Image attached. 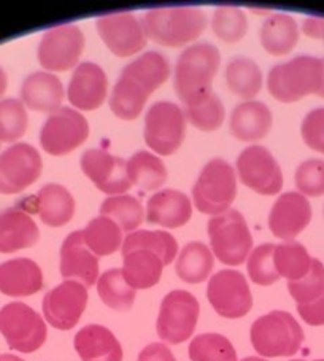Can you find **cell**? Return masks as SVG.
I'll return each instance as SVG.
<instances>
[{"instance_id":"1","label":"cell","mask_w":324,"mask_h":361,"mask_svg":"<svg viewBox=\"0 0 324 361\" xmlns=\"http://www.w3.org/2000/svg\"><path fill=\"white\" fill-rule=\"evenodd\" d=\"M169 75L170 62L158 51H148L129 62L111 91V111L120 120H135L145 109L148 97L167 82Z\"/></svg>"},{"instance_id":"2","label":"cell","mask_w":324,"mask_h":361,"mask_svg":"<svg viewBox=\"0 0 324 361\" xmlns=\"http://www.w3.org/2000/svg\"><path fill=\"white\" fill-rule=\"evenodd\" d=\"M267 90L278 102L292 104L315 94L324 99V58L301 54L270 68Z\"/></svg>"},{"instance_id":"3","label":"cell","mask_w":324,"mask_h":361,"mask_svg":"<svg viewBox=\"0 0 324 361\" xmlns=\"http://www.w3.org/2000/svg\"><path fill=\"white\" fill-rule=\"evenodd\" d=\"M220 62V51L208 42L194 43L178 56L173 72V90L185 107L210 94Z\"/></svg>"},{"instance_id":"4","label":"cell","mask_w":324,"mask_h":361,"mask_svg":"<svg viewBox=\"0 0 324 361\" xmlns=\"http://www.w3.org/2000/svg\"><path fill=\"white\" fill-rule=\"evenodd\" d=\"M207 15L196 7H166L147 11L142 26L147 39L167 48L185 47L197 40L207 27Z\"/></svg>"},{"instance_id":"5","label":"cell","mask_w":324,"mask_h":361,"mask_svg":"<svg viewBox=\"0 0 324 361\" xmlns=\"http://www.w3.org/2000/svg\"><path fill=\"white\" fill-rule=\"evenodd\" d=\"M250 339L261 357H292L304 344V329L289 312L273 310L253 323Z\"/></svg>"},{"instance_id":"6","label":"cell","mask_w":324,"mask_h":361,"mask_svg":"<svg viewBox=\"0 0 324 361\" xmlns=\"http://www.w3.org/2000/svg\"><path fill=\"white\" fill-rule=\"evenodd\" d=\"M213 257L228 266L245 263L253 250V235L239 210L211 216L207 226Z\"/></svg>"},{"instance_id":"7","label":"cell","mask_w":324,"mask_h":361,"mask_svg":"<svg viewBox=\"0 0 324 361\" xmlns=\"http://www.w3.org/2000/svg\"><path fill=\"white\" fill-rule=\"evenodd\" d=\"M237 197V173L228 161L215 158L202 167L196 185L192 186V201L205 215H220L228 212Z\"/></svg>"},{"instance_id":"8","label":"cell","mask_w":324,"mask_h":361,"mask_svg":"<svg viewBox=\"0 0 324 361\" xmlns=\"http://www.w3.org/2000/svg\"><path fill=\"white\" fill-rule=\"evenodd\" d=\"M0 333L10 348L21 353L39 350L48 338L45 320L24 302H10L0 309Z\"/></svg>"},{"instance_id":"9","label":"cell","mask_w":324,"mask_h":361,"mask_svg":"<svg viewBox=\"0 0 324 361\" xmlns=\"http://www.w3.org/2000/svg\"><path fill=\"white\" fill-rule=\"evenodd\" d=\"M201 306L194 295L185 290H173L161 302L156 331L162 342L178 345L196 331Z\"/></svg>"},{"instance_id":"10","label":"cell","mask_w":324,"mask_h":361,"mask_svg":"<svg viewBox=\"0 0 324 361\" xmlns=\"http://www.w3.org/2000/svg\"><path fill=\"white\" fill-rule=\"evenodd\" d=\"M145 143L161 157H170L185 140L186 116L177 104L161 101L153 104L145 115Z\"/></svg>"},{"instance_id":"11","label":"cell","mask_w":324,"mask_h":361,"mask_svg":"<svg viewBox=\"0 0 324 361\" xmlns=\"http://www.w3.org/2000/svg\"><path fill=\"white\" fill-rule=\"evenodd\" d=\"M89 123L78 110L61 107L46 118L40 130V145L51 157H64L88 140Z\"/></svg>"},{"instance_id":"12","label":"cell","mask_w":324,"mask_h":361,"mask_svg":"<svg viewBox=\"0 0 324 361\" xmlns=\"http://www.w3.org/2000/svg\"><path fill=\"white\" fill-rule=\"evenodd\" d=\"M85 49V35L75 24L48 29L43 34L37 58L48 72H67L78 64Z\"/></svg>"},{"instance_id":"13","label":"cell","mask_w":324,"mask_h":361,"mask_svg":"<svg viewBox=\"0 0 324 361\" xmlns=\"http://www.w3.org/2000/svg\"><path fill=\"white\" fill-rule=\"evenodd\" d=\"M207 298L211 307L224 319H242L253 307V295L245 276L234 269H223L210 279Z\"/></svg>"},{"instance_id":"14","label":"cell","mask_w":324,"mask_h":361,"mask_svg":"<svg viewBox=\"0 0 324 361\" xmlns=\"http://www.w3.org/2000/svg\"><path fill=\"white\" fill-rule=\"evenodd\" d=\"M237 173L247 188L263 196H273L283 188V173L275 157L261 145L243 150L237 158Z\"/></svg>"},{"instance_id":"15","label":"cell","mask_w":324,"mask_h":361,"mask_svg":"<svg viewBox=\"0 0 324 361\" xmlns=\"http://www.w3.org/2000/svg\"><path fill=\"white\" fill-rule=\"evenodd\" d=\"M43 163L37 148L15 143L0 153V195H18L42 176Z\"/></svg>"},{"instance_id":"16","label":"cell","mask_w":324,"mask_h":361,"mask_svg":"<svg viewBox=\"0 0 324 361\" xmlns=\"http://www.w3.org/2000/svg\"><path fill=\"white\" fill-rule=\"evenodd\" d=\"M88 288L85 285L75 280H64L43 298V315L53 328L68 331L77 326L88 306Z\"/></svg>"},{"instance_id":"17","label":"cell","mask_w":324,"mask_h":361,"mask_svg":"<svg viewBox=\"0 0 324 361\" xmlns=\"http://www.w3.org/2000/svg\"><path fill=\"white\" fill-rule=\"evenodd\" d=\"M97 34L118 58H129L147 47L142 21L132 13H111L96 20Z\"/></svg>"},{"instance_id":"18","label":"cell","mask_w":324,"mask_h":361,"mask_svg":"<svg viewBox=\"0 0 324 361\" xmlns=\"http://www.w3.org/2000/svg\"><path fill=\"white\" fill-rule=\"evenodd\" d=\"M81 171L99 190L108 196H120L132 188L124 159L102 148H91L81 154Z\"/></svg>"},{"instance_id":"19","label":"cell","mask_w":324,"mask_h":361,"mask_svg":"<svg viewBox=\"0 0 324 361\" xmlns=\"http://www.w3.org/2000/svg\"><path fill=\"white\" fill-rule=\"evenodd\" d=\"M108 94V78L96 62H81L73 71L67 88V97L75 109L92 111L105 102Z\"/></svg>"},{"instance_id":"20","label":"cell","mask_w":324,"mask_h":361,"mask_svg":"<svg viewBox=\"0 0 324 361\" xmlns=\"http://www.w3.org/2000/svg\"><path fill=\"white\" fill-rule=\"evenodd\" d=\"M311 221L310 201L301 192L289 191L280 196L269 214L270 233L278 239L292 240Z\"/></svg>"},{"instance_id":"21","label":"cell","mask_w":324,"mask_h":361,"mask_svg":"<svg viewBox=\"0 0 324 361\" xmlns=\"http://www.w3.org/2000/svg\"><path fill=\"white\" fill-rule=\"evenodd\" d=\"M61 276L75 280L91 288L99 280V257L92 253L83 240V233L73 231L62 242L61 247Z\"/></svg>"},{"instance_id":"22","label":"cell","mask_w":324,"mask_h":361,"mask_svg":"<svg viewBox=\"0 0 324 361\" xmlns=\"http://www.w3.org/2000/svg\"><path fill=\"white\" fill-rule=\"evenodd\" d=\"M66 92L61 80L49 72H34L21 85V102L29 110L49 114L59 110Z\"/></svg>"},{"instance_id":"23","label":"cell","mask_w":324,"mask_h":361,"mask_svg":"<svg viewBox=\"0 0 324 361\" xmlns=\"http://www.w3.org/2000/svg\"><path fill=\"white\" fill-rule=\"evenodd\" d=\"M191 216V199L182 191L161 190L148 199L147 220L151 225L175 229L185 226Z\"/></svg>"},{"instance_id":"24","label":"cell","mask_w":324,"mask_h":361,"mask_svg":"<svg viewBox=\"0 0 324 361\" xmlns=\"http://www.w3.org/2000/svg\"><path fill=\"white\" fill-rule=\"evenodd\" d=\"M43 288V272L35 261L15 258L0 264V293L10 298H27Z\"/></svg>"},{"instance_id":"25","label":"cell","mask_w":324,"mask_h":361,"mask_svg":"<svg viewBox=\"0 0 324 361\" xmlns=\"http://www.w3.org/2000/svg\"><path fill=\"white\" fill-rule=\"evenodd\" d=\"M39 238V226L26 212L16 207L0 210V253L34 247Z\"/></svg>"},{"instance_id":"26","label":"cell","mask_w":324,"mask_h":361,"mask_svg":"<svg viewBox=\"0 0 324 361\" xmlns=\"http://www.w3.org/2000/svg\"><path fill=\"white\" fill-rule=\"evenodd\" d=\"M121 253L124 280L135 291L153 288L159 283L166 264L158 253L142 247L127 248V250H121Z\"/></svg>"},{"instance_id":"27","label":"cell","mask_w":324,"mask_h":361,"mask_svg":"<svg viewBox=\"0 0 324 361\" xmlns=\"http://www.w3.org/2000/svg\"><path fill=\"white\" fill-rule=\"evenodd\" d=\"M273 116L264 102L247 101L239 104L230 115V134L242 142L261 140L269 134Z\"/></svg>"},{"instance_id":"28","label":"cell","mask_w":324,"mask_h":361,"mask_svg":"<svg viewBox=\"0 0 324 361\" xmlns=\"http://www.w3.org/2000/svg\"><path fill=\"white\" fill-rule=\"evenodd\" d=\"M81 361H123V347L116 336L102 325L81 328L73 341Z\"/></svg>"},{"instance_id":"29","label":"cell","mask_w":324,"mask_h":361,"mask_svg":"<svg viewBox=\"0 0 324 361\" xmlns=\"http://www.w3.org/2000/svg\"><path fill=\"white\" fill-rule=\"evenodd\" d=\"M37 212L46 226H66L75 215V199L66 186L49 183L37 195Z\"/></svg>"},{"instance_id":"30","label":"cell","mask_w":324,"mask_h":361,"mask_svg":"<svg viewBox=\"0 0 324 361\" xmlns=\"http://www.w3.org/2000/svg\"><path fill=\"white\" fill-rule=\"evenodd\" d=\"M299 26L289 15L277 13L267 18L259 30L261 45L272 56H286L299 42Z\"/></svg>"},{"instance_id":"31","label":"cell","mask_w":324,"mask_h":361,"mask_svg":"<svg viewBox=\"0 0 324 361\" xmlns=\"http://www.w3.org/2000/svg\"><path fill=\"white\" fill-rule=\"evenodd\" d=\"M213 266V252L202 242H189L178 255L175 271L183 282L197 285L210 277Z\"/></svg>"},{"instance_id":"32","label":"cell","mask_w":324,"mask_h":361,"mask_svg":"<svg viewBox=\"0 0 324 361\" xmlns=\"http://www.w3.org/2000/svg\"><path fill=\"white\" fill-rule=\"evenodd\" d=\"M226 83L235 96L253 101L263 88V72L253 59L247 56H235L226 66Z\"/></svg>"},{"instance_id":"33","label":"cell","mask_w":324,"mask_h":361,"mask_svg":"<svg viewBox=\"0 0 324 361\" xmlns=\"http://www.w3.org/2000/svg\"><path fill=\"white\" fill-rule=\"evenodd\" d=\"M130 183L145 191H154L167 182V167L156 154L140 150L132 154L126 163Z\"/></svg>"},{"instance_id":"34","label":"cell","mask_w":324,"mask_h":361,"mask_svg":"<svg viewBox=\"0 0 324 361\" xmlns=\"http://www.w3.org/2000/svg\"><path fill=\"white\" fill-rule=\"evenodd\" d=\"M83 240L96 257H108L123 247V229L113 220L99 215L83 231Z\"/></svg>"},{"instance_id":"35","label":"cell","mask_w":324,"mask_h":361,"mask_svg":"<svg viewBox=\"0 0 324 361\" xmlns=\"http://www.w3.org/2000/svg\"><path fill=\"white\" fill-rule=\"evenodd\" d=\"M313 258L310 257L302 244L296 240H288L273 248V264L280 279L285 277L288 282H296L305 277L310 271Z\"/></svg>"},{"instance_id":"36","label":"cell","mask_w":324,"mask_h":361,"mask_svg":"<svg viewBox=\"0 0 324 361\" xmlns=\"http://www.w3.org/2000/svg\"><path fill=\"white\" fill-rule=\"evenodd\" d=\"M97 293L102 302L118 312H127L135 302L137 291L124 280L121 269L105 271L97 280Z\"/></svg>"},{"instance_id":"37","label":"cell","mask_w":324,"mask_h":361,"mask_svg":"<svg viewBox=\"0 0 324 361\" xmlns=\"http://www.w3.org/2000/svg\"><path fill=\"white\" fill-rule=\"evenodd\" d=\"M101 215L113 220L123 233H134L143 223V205L139 199L129 195L108 196L101 205Z\"/></svg>"},{"instance_id":"38","label":"cell","mask_w":324,"mask_h":361,"mask_svg":"<svg viewBox=\"0 0 324 361\" xmlns=\"http://www.w3.org/2000/svg\"><path fill=\"white\" fill-rule=\"evenodd\" d=\"M148 248L154 253H158L164 261L166 266L173 263L177 253H178V242L175 240L172 234L166 231H147V229H137V231L127 234L124 239L121 250H127V248Z\"/></svg>"},{"instance_id":"39","label":"cell","mask_w":324,"mask_h":361,"mask_svg":"<svg viewBox=\"0 0 324 361\" xmlns=\"http://www.w3.org/2000/svg\"><path fill=\"white\" fill-rule=\"evenodd\" d=\"M191 361H237V352L226 336L218 333L199 334L188 348Z\"/></svg>"},{"instance_id":"40","label":"cell","mask_w":324,"mask_h":361,"mask_svg":"<svg viewBox=\"0 0 324 361\" xmlns=\"http://www.w3.org/2000/svg\"><path fill=\"white\" fill-rule=\"evenodd\" d=\"M185 116L192 126L204 130V133H211L223 126L226 110L221 99L218 97L213 91L197 102L185 107Z\"/></svg>"},{"instance_id":"41","label":"cell","mask_w":324,"mask_h":361,"mask_svg":"<svg viewBox=\"0 0 324 361\" xmlns=\"http://www.w3.org/2000/svg\"><path fill=\"white\" fill-rule=\"evenodd\" d=\"M211 29L215 35L226 43H237L245 37L248 21L239 7H218L211 18Z\"/></svg>"},{"instance_id":"42","label":"cell","mask_w":324,"mask_h":361,"mask_svg":"<svg viewBox=\"0 0 324 361\" xmlns=\"http://www.w3.org/2000/svg\"><path fill=\"white\" fill-rule=\"evenodd\" d=\"M27 110L18 99L0 101V142H16L27 130Z\"/></svg>"},{"instance_id":"43","label":"cell","mask_w":324,"mask_h":361,"mask_svg":"<svg viewBox=\"0 0 324 361\" xmlns=\"http://www.w3.org/2000/svg\"><path fill=\"white\" fill-rule=\"evenodd\" d=\"M273 248H275L273 244H263L251 250L247 259V271L253 283L269 286L280 280L273 264Z\"/></svg>"},{"instance_id":"44","label":"cell","mask_w":324,"mask_h":361,"mask_svg":"<svg viewBox=\"0 0 324 361\" xmlns=\"http://www.w3.org/2000/svg\"><path fill=\"white\" fill-rule=\"evenodd\" d=\"M288 291L297 306L316 301L324 293V264L313 258L309 274L296 282H288Z\"/></svg>"},{"instance_id":"45","label":"cell","mask_w":324,"mask_h":361,"mask_svg":"<svg viewBox=\"0 0 324 361\" xmlns=\"http://www.w3.org/2000/svg\"><path fill=\"white\" fill-rule=\"evenodd\" d=\"M296 186L305 197H320L324 195V161L307 159L297 166L294 176Z\"/></svg>"},{"instance_id":"46","label":"cell","mask_w":324,"mask_h":361,"mask_svg":"<svg viewBox=\"0 0 324 361\" xmlns=\"http://www.w3.org/2000/svg\"><path fill=\"white\" fill-rule=\"evenodd\" d=\"M301 135L305 145L324 154V107L310 110L301 124Z\"/></svg>"},{"instance_id":"47","label":"cell","mask_w":324,"mask_h":361,"mask_svg":"<svg viewBox=\"0 0 324 361\" xmlns=\"http://www.w3.org/2000/svg\"><path fill=\"white\" fill-rule=\"evenodd\" d=\"M297 312L301 319L310 326H323L324 325V293L316 301L297 306Z\"/></svg>"},{"instance_id":"48","label":"cell","mask_w":324,"mask_h":361,"mask_svg":"<svg viewBox=\"0 0 324 361\" xmlns=\"http://www.w3.org/2000/svg\"><path fill=\"white\" fill-rule=\"evenodd\" d=\"M137 361H177L169 347L162 342H153L147 345L139 355Z\"/></svg>"},{"instance_id":"49","label":"cell","mask_w":324,"mask_h":361,"mask_svg":"<svg viewBox=\"0 0 324 361\" xmlns=\"http://www.w3.org/2000/svg\"><path fill=\"white\" fill-rule=\"evenodd\" d=\"M7 86H8V78H7V73L2 67H0V97L4 96V92L7 91Z\"/></svg>"},{"instance_id":"50","label":"cell","mask_w":324,"mask_h":361,"mask_svg":"<svg viewBox=\"0 0 324 361\" xmlns=\"http://www.w3.org/2000/svg\"><path fill=\"white\" fill-rule=\"evenodd\" d=\"M0 361H24V360L20 358V357H16V355L4 353V355H0Z\"/></svg>"},{"instance_id":"51","label":"cell","mask_w":324,"mask_h":361,"mask_svg":"<svg viewBox=\"0 0 324 361\" xmlns=\"http://www.w3.org/2000/svg\"><path fill=\"white\" fill-rule=\"evenodd\" d=\"M316 39L324 40V18H323V21H321V27H320V32H318V37H316Z\"/></svg>"},{"instance_id":"52","label":"cell","mask_w":324,"mask_h":361,"mask_svg":"<svg viewBox=\"0 0 324 361\" xmlns=\"http://www.w3.org/2000/svg\"><path fill=\"white\" fill-rule=\"evenodd\" d=\"M242 361H267V360L259 358V357H247V358H243Z\"/></svg>"},{"instance_id":"53","label":"cell","mask_w":324,"mask_h":361,"mask_svg":"<svg viewBox=\"0 0 324 361\" xmlns=\"http://www.w3.org/2000/svg\"><path fill=\"white\" fill-rule=\"evenodd\" d=\"M291 361H307V360H291ZM315 361H324V360H315Z\"/></svg>"},{"instance_id":"54","label":"cell","mask_w":324,"mask_h":361,"mask_svg":"<svg viewBox=\"0 0 324 361\" xmlns=\"http://www.w3.org/2000/svg\"><path fill=\"white\" fill-rule=\"evenodd\" d=\"M0 145H2V142H0Z\"/></svg>"}]
</instances>
